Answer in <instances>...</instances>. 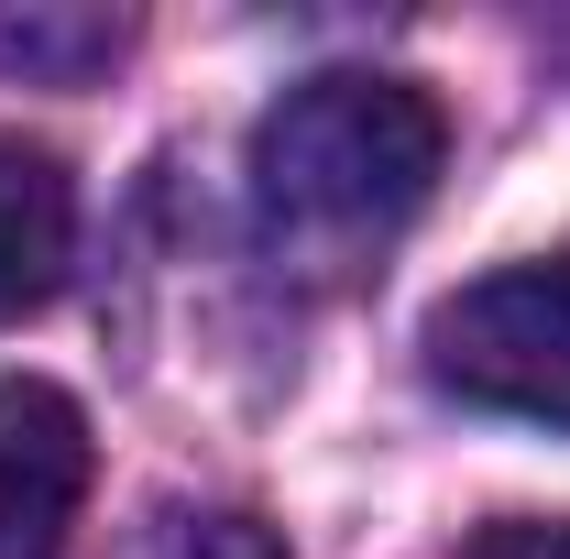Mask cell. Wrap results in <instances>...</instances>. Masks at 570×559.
I'll return each instance as SVG.
<instances>
[{"label":"cell","instance_id":"7","mask_svg":"<svg viewBox=\"0 0 570 559\" xmlns=\"http://www.w3.org/2000/svg\"><path fill=\"white\" fill-rule=\"evenodd\" d=\"M461 559H570V527L560 516H515V527H483Z\"/></svg>","mask_w":570,"mask_h":559},{"label":"cell","instance_id":"4","mask_svg":"<svg viewBox=\"0 0 570 559\" xmlns=\"http://www.w3.org/2000/svg\"><path fill=\"white\" fill-rule=\"evenodd\" d=\"M67 242H77V209H67V176L22 143H0V318L45 307L56 275H67Z\"/></svg>","mask_w":570,"mask_h":559},{"label":"cell","instance_id":"3","mask_svg":"<svg viewBox=\"0 0 570 559\" xmlns=\"http://www.w3.org/2000/svg\"><path fill=\"white\" fill-rule=\"evenodd\" d=\"M77 493H88V418L77 395L0 373V559H67Z\"/></svg>","mask_w":570,"mask_h":559},{"label":"cell","instance_id":"2","mask_svg":"<svg viewBox=\"0 0 570 559\" xmlns=\"http://www.w3.org/2000/svg\"><path fill=\"white\" fill-rule=\"evenodd\" d=\"M428 384L483 418H527L570 439V253L504 264V275H472L461 296H439L428 307Z\"/></svg>","mask_w":570,"mask_h":559},{"label":"cell","instance_id":"1","mask_svg":"<svg viewBox=\"0 0 570 559\" xmlns=\"http://www.w3.org/2000/svg\"><path fill=\"white\" fill-rule=\"evenodd\" d=\"M439 187V110L406 77L330 67L253 121V209L296 253H362Z\"/></svg>","mask_w":570,"mask_h":559},{"label":"cell","instance_id":"6","mask_svg":"<svg viewBox=\"0 0 570 559\" xmlns=\"http://www.w3.org/2000/svg\"><path fill=\"white\" fill-rule=\"evenodd\" d=\"M121 45V22H56V11H0V56L11 67H88V56H110Z\"/></svg>","mask_w":570,"mask_h":559},{"label":"cell","instance_id":"5","mask_svg":"<svg viewBox=\"0 0 570 559\" xmlns=\"http://www.w3.org/2000/svg\"><path fill=\"white\" fill-rule=\"evenodd\" d=\"M132 559H285L253 516H154L132 538Z\"/></svg>","mask_w":570,"mask_h":559}]
</instances>
